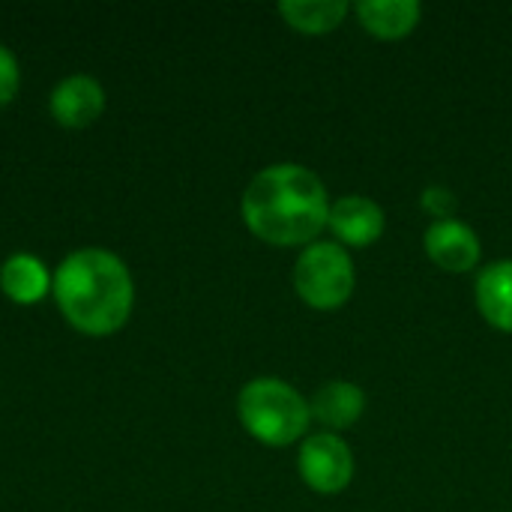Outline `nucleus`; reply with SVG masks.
<instances>
[{
	"mask_svg": "<svg viewBox=\"0 0 512 512\" xmlns=\"http://www.w3.org/2000/svg\"><path fill=\"white\" fill-rule=\"evenodd\" d=\"M330 195L324 180L297 162L258 171L240 201L246 228L270 246H312L327 228Z\"/></svg>",
	"mask_w": 512,
	"mask_h": 512,
	"instance_id": "1",
	"label": "nucleus"
},
{
	"mask_svg": "<svg viewBox=\"0 0 512 512\" xmlns=\"http://www.w3.org/2000/svg\"><path fill=\"white\" fill-rule=\"evenodd\" d=\"M54 300L78 333L108 336L120 330L132 312V276L117 255L81 249L57 267Z\"/></svg>",
	"mask_w": 512,
	"mask_h": 512,
	"instance_id": "2",
	"label": "nucleus"
},
{
	"mask_svg": "<svg viewBox=\"0 0 512 512\" xmlns=\"http://www.w3.org/2000/svg\"><path fill=\"white\" fill-rule=\"evenodd\" d=\"M237 414L243 429L267 447L297 444L312 423L309 399L282 378L249 381L237 396Z\"/></svg>",
	"mask_w": 512,
	"mask_h": 512,
	"instance_id": "3",
	"label": "nucleus"
},
{
	"mask_svg": "<svg viewBox=\"0 0 512 512\" xmlns=\"http://www.w3.org/2000/svg\"><path fill=\"white\" fill-rule=\"evenodd\" d=\"M294 291L297 297L318 312L342 309L357 285L354 261L339 243H312L300 252L294 264Z\"/></svg>",
	"mask_w": 512,
	"mask_h": 512,
	"instance_id": "4",
	"label": "nucleus"
},
{
	"mask_svg": "<svg viewBox=\"0 0 512 512\" xmlns=\"http://www.w3.org/2000/svg\"><path fill=\"white\" fill-rule=\"evenodd\" d=\"M297 471L312 492L339 495L354 480V453L336 432H315L300 444Z\"/></svg>",
	"mask_w": 512,
	"mask_h": 512,
	"instance_id": "5",
	"label": "nucleus"
},
{
	"mask_svg": "<svg viewBox=\"0 0 512 512\" xmlns=\"http://www.w3.org/2000/svg\"><path fill=\"white\" fill-rule=\"evenodd\" d=\"M327 228L345 249H363L372 246L384 237L387 231V216L381 204H375L366 195H345L330 204Z\"/></svg>",
	"mask_w": 512,
	"mask_h": 512,
	"instance_id": "6",
	"label": "nucleus"
},
{
	"mask_svg": "<svg viewBox=\"0 0 512 512\" xmlns=\"http://www.w3.org/2000/svg\"><path fill=\"white\" fill-rule=\"evenodd\" d=\"M423 246H426L429 261L447 273H468L483 258V246H480L477 231L459 219L432 222L423 234Z\"/></svg>",
	"mask_w": 512,
	"mask_h": 512,
	"instance_id": "7",
	"label": "nucleus"
},
{
	"mask_svg": "<svg viewBox=\"0 0 512 512\" xmlns=\"http://www.w3.org/2000/svg\"><path fill=\"white\" fill-rule=\"evenodd\" d=\"M48 108L60 126L84 129V126L96 123L99 114L105 111V93H102L99 81H93L90 75H69L51 90Z\"/></svg>",
	"mask_w": 512,
	"mask_h": 512,
	"instance_id": "8",
	"label": "nucleus"
},
{
	"mask_svg": "<svg viewBox=\"0 0 512 512\" xmlns=\"http://www.w3.org/2000/svg\"><path fill=\"white\" fill-rule=\"evenodd\" d=\"M309 411H312V420H318L321 426L342 432V429H351L363 417L366 393L351 381H327L309 399Z\"/></svg>",
	"mask_w": 512,
	"mask_h": 512,
	"instance_id": "9",
	"label": "nucleus"
},
{
	"mask_svg": "<svg viewBox=\"0 0 512 512\" xmlns=\"http://www.w3.org/2000/svg\"><path fill=\"white\" fill-rule=\"evenodd\" d=\"M357 18L366 33L378 39H405L423 18V6L417 0H360Z\"/></svg>",
	"mask_w": 512,
	"mask_h": 512,
	"instance_id": "10",
	"label": "nucleus"
},
{
	"mask_svg": "<svg viewBox=\"0 0 512 512\" xmlns=\"http://www.w3.org/2000/svg\"><path fill=\"white\" fill-rule=\"evenodd\" d=\"M477 309L501 333H512V261H495L477 276Z\"/></svg>",
	"mask_w": 512,
	"mask_h": 512,
	"instance_id": "11",
	"label": "nucleus"
},
{
	"mask_svg": "<svg viewBox=\"0 0 512 512\" xmlns=\"http://www.w3.org/2000/svg\"><path fill=\"white\" fill-rule=\"evenodd\" d=\"M0 288L9 300L30 306V303H39L45 297V291L51 288V279H48V270L42 267L39 258L12 255L0 267Z\"/></svg>",
	"mask_w": 512,
	"mask_h": 512,
	"instance_id": "12",
	"label": "nucleus"
},
{
	"mask_svg": "<svg viewBox=\"0 0 512 512\" xmlns=\"http://www.w3.org/2000/svg\"><path fill=\"white\" fill-rule=\"evenodd\" d=\"M279 15L297 33L321 36V33H333L345 21L348 3L345 0H285L279 3Z\"/></svg>",
	"mask_w": 512,
	"mask_h": 512,
	"instance_id": "13",
	"label": "nucleus"
},
{
	"mask_svg": "<svg viewBox=\"0 0 512 512\" xmlns=\"http://www.w3.org/2000/svg\"><path fill=\"white\" fill-rule=\"evenodd\" d=\"M420 207H423L429 216H435V222H444V219H450V216L456 213L459 201H456V195H453L447 186H429V189L420 195Z\"/></svg>",
	"mask_w": 512,
	"mask_h": 512,
	"instance_id": "14",
	"label": "nucleus"
},
{
	"mask_svg": "<svg viewBox=\"0 0 512 512\" xmlns=\"http://www.w3.org/2000/svg\"><path fill=\"white\" fill-rule=\"evenodd\" d=\"M18 81H21L18 60L9 48L0 45V105L12 102V96L18 93Z\"/></svg>",
	"mask_w": 512,
	"mask_h": 512,
	"instance_id": "15",
	"label": "nucleus"
}]
</instances>
